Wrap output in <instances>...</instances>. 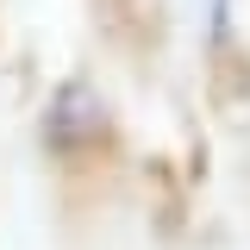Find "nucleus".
Listing matches in <instances>:
<instances>
[{
    "instance_id": "nucleus-1",
    "label": "nucleus",
    "mask_w": 250,
    "mask_h": 250,
    "mask_svg": "<svg viewBox=\"0 0 250 250\" xmlns=\"http://www.w3.org/2000/svg\"><path fill=\"white\" fill-rule=\"evenodd\" d=\"M231 38V0H207V44Z\"/></svg>"
}]
</instances>
